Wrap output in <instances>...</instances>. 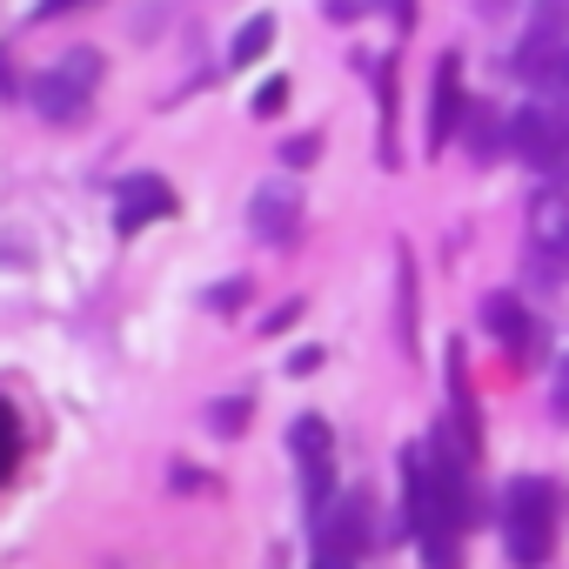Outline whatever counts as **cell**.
Masks as SVG:
<instances>
[{"label": "cell", "mask_w": 569, "mask_h": 569, "mask_svg": "<svg viewBox=\"0 0 569 569\" xmlns=\"http://www.w3.org/2000/svg\"><path fill=\"white\" fill-rule=\"evenodd\" d=\"M402 496H409V529L429 569H462V529H469V462L456 442L436 429L429 442L402 449Z\"/></svg>", "instance_id": "obj_1"}, {"label": "cell", "mask_w": 569, "mask_h": 569, "mask_svg": "<svg viewBox=\"0 0 569 569\" xmlns=\"http://www.w3.org/2000/svg\"><path fill=\"white\" fill-rule=\"evenodd\" d=\"M556 529H562V496H556V482H549V476H516L509 496H502V542H509V562H522V569L549 562Z\"/></svg>", "instance_id": "obj_2"}, {"label": "cell", "mask_w": 569, "mask_h": 569, "mask_svg": "<svg viewBox=\"0 0 569 569\" xmlns=\"http://www.w3.org/2000/svg\"><path fill=\"white\" fill-rule=\"evenodd\" d=\"M101 48H74V54H61L41 81H34V114L48 121V128H74L81 114H88V101H94V88H101Z\"/></svg>", "instance_id": "obj_3"}, {"label": "cell", "mask_w": 569, "mask_h": 569, "mask_svg": "<svg viewBox=\"0 0 569 569\" xmlns=\"http://www.w3.org/2000/svg\"><path fill=\"white\" fill-rule=\"evenodd\" d=\"M289 449H296V469H302L309 516L322 522V516L336 509V436H329V422H322V416H296Z\"/></svg>", "instance_id": "obj_4"}, {"label": "cell", "mask_w": 569, "mask_h": 569, "mask_svg": "<svg viewBox=\"0 0 569 569\" xmlns=\"http://www.w3.org/2000/svg\"><path fill=\"white\" fill-rule=\"evenodd\" d=\"M509 148L542 168L549 181H569V114L562 108H522L509 114Z\"/></svg>", "instance_id": "obj_5"}, {"label": "cell", "mask_w": 569, "mask_h": 569, "mask_svg": "<svg viewBox=\"0 0 569 569\" xmlns=\"http://www.w3.org/2000/svg\"><path fill=\"white\" fill-rule=\"evenodd\" d=\"M248 228H254V241H268V248H296V234H302V188H296L289 174L261 181V188L248 194Z\"/></svg>", "instance_id": "obj_6"}, {"label": "cell", "mask_w": 569, "mask_h": 569, "mask_svg": "<svg viewBox=\"0 0 569 569\" xmlns=\"http://www.w3.org/2000/svg\"><path fill=\"white\" fill-rule=\"evenodd\" d=\"M482 329L516 356V362H529V356H542V329H536V316L509 296V289H496V296H482Z\"/></svg>", "instance_id": "obj_7"}, {"label": "cell", "mask_w": 569, "mask_h": 569, "mask_svg": "<svg viewBox=\"0 0 569 569\" xmlns=\"http://www.w3.org/2000/svg\"><path fill=\"white\" fill-rule=\"evenodd\" d=\"M369 542H376V509H369V496H362V489L336 496V509L322 516V549H336V556H362Z\"/></svg>", "instance_id": "obj_8"}, {"label": "cell", "mask_w": 569, "mask_h": 569, "mask_svg": "<svg viewBox=\"0 0 569 569\" xmlns=\"http://www.w3.org/2000/svg\"><path fill=\"white\" fill-rule=\"evenodd\" d=\"M154 214H174L168 181H161V174H128V181L114 188V228H121V234H134V228H148Z\"/></svg>", "instance_id": "obj_9"}, {"label": "cell", "mask_w": 569, "mask_h": 569, "mask_svg": "<svg viewBox=\"0 0 569 569\" xmlns=\"http://www.w3.org/2000/svg\"><path fill=\"white\" fill-rule=\"evenodd\" d=\"M462 121H469V108H462V61L442 54V68H436V108H429V154L449 148Z\"/></svg>", "instance_id": "obj_10"}, {"label": "cell", "mask_w": 569, "mask_h": 569, "mask_svg": "<svg viewBox=\"0 0 569 569\" xmlns=\"http://www.w3.org/2000/svg\"><path fill=\"white\" fill-rule=\"evenodd\" d=\"M529 228H536V254H542V261H569V194H562V188L536 194Z\"/></svg>", "instance_id": "obj_11"}, {"label": "cell", "mask_w": 569, "mask_h": 569, "mask_svg": "<svg viewBox=\"0 0 569 569\" xmlns=\"http://www.w3.org/2000/svg\"><path fill=\"white\" fill-rule=\"evenodd\" d=\"M268 48H274V14H254V21L234 28V41H228V68H254Z\"/></svg>", "instance_id": "obj_12"}, {"label": "cell", "mask_w": 569, "mask_h": 569, "mask_svg": "<svg viewBox=\"0 0 569 569\" xmlns=\"http://www.w3.org/2000/svg\"><path fill=\"white\" fill-rule=\"evenodd\" d=\"M502 148H509V121L496 108H469V154L482 161V154H502Z\"/></svg>", "instance_id": "obj_13"}, {"label": "cell", "mask_w": 569, "mask_h": 569, "mask_svg": "<svg viewBox=\"0 0 569 569\" xmlns=\"http://www.w3.org/2000/svg\"><path fill=\"white\" fill-rule=\"evenodd\" d=\"M241 422H248V396L214 402V429H221V436H241Z\"/></svg>", "instance_id": "obj_14"}, {"label": "cell", "mask_w": 569, "mask_h": 569, "mask_svg": "<svg viewBox=\"0 0 569 569\" xmlns=\"http://www.w3.org/2000/svg\"><path fill=\"white\" fill-rule=\"evenodd\" d=\"M316 154H322V141H316V134H296V141H281V161H289V168H309Z\"/></svg>", "instance_id": "obj_15"}, {"label": "cell", "mask_w": 569, "mask_h": 569, "mask_svg": "<svg viewBox=\"0 0 569 569\" xmlns=\"http://www.w3.org/2000/svg\"><path fill=\"white\" fill-rule=\"evenodd\" d=\"M376 0H329V21H362Z\"/></svg>", "instance_id": "obj_16"}, {"label": "cell", "mask_w": 569, "mask_h": 569, "mask_svg": "<svg viewBox=\"0 0 569 569\" xmlns=\"http://www.w3.org/2000/svg\"><path fill=\"white\" fill-rule=\"evenodd\" d=\"M281 101H289V88H281V81H268V88H261V94H254V114H274V108H281Z\"/></svg>", "instance_id": "obj_17"}, {"label": "cell", "mask_w": 569, "mask_h": 569, "mask_svg": "<svg viewBox=\"0 0 569 569\" xmlns=\"http://www.w3.org/2000/svg\"><path fill=\"white\" fill-rule=\"evenodd\" d=\"M549 94H556V101H562V108H569V54H562V61H556V74H549Z\"/></svg>", "instance_id": "obj_18"}, {"label": "cell", "mask_w": 569, "mask_h": 569, "mask_svg": "<svg viewBox=\"0 0 569 569\" xmlns=\"http://www.w3.org/2000/svg\"><path fill=\"white\" fill-rule=\"evenodd\" d=\"M241 296H248V289H241V281H228V289H214L208 302H214V309H241Z\"/></svg>", "instance_id": "obj_19"}, {"label": "cell", "mask_w": 569, "mask_h": 569, "mask_svg": "<svg viewBox=\"0 0 569 569\" xmlns=\"http://www.w3.org/2000/svg\"><path fill=\"white\" fill-rule=\"evenodd\" d=\"M316 569H356V556H336V549H316Z\"/></svg>", "instance_id": "obj_20"}, {"label": "cell", "mask_w": 569, "mask_h": 569, "mask_svg": "<svg viewBox=\"0 0 569 569\" xmlns=\"http://www.w3.org/2000/svg\"><path fill=\"white\" fill-rule=\"evenodd\" d=\"M74 8H88V0H41V14H74Z\"/></svg>", "instance_id": "obj_21"}, {"label": "cell", "mask_w": 569, "mask_h": 569, "mask_svg": "<svg viewBox=\"0 0 569 569\" xmlns=\"http://www.w3.org/2000/svg\"><path fill=\"white\" fill-rule=\"evenodd\" d=\"M476 8H482V21H496V14L509 8V0H476Z\"/></svg>", "instance_id": "obj_22"}, {"label": "cell", "mask_w": 569, "mask_h": 569, "mask_svg": "<svg viewBox=\"0 0 569 569\" xmlns=\"http://www.w3.org/2000/svg\"><path fill=\"white\" fill-rule=\"evenodd\" d=\"M562 8H569V0H562Z\"/></svg>", "instance_id": "obj_23"}]
</instances>
